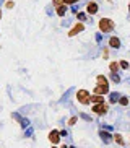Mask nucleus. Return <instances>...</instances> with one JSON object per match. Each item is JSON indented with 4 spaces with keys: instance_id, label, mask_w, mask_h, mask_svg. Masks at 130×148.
I'll return each instance as SVG.
<instances>
[{
    "instance_id": "obj_1",
    "label": "nucleus",
    "mask_w": 130,
    "mask_h": 148,
    "mask_svg": "<svg viewBox=\"0 0 130 148\" xmlns=\"http://www.w3.org/2000/svg\"><path fill=\"white\" fill-rule=\"evenodd\" d=\"M99 29L103 33H111L114 29V21L112 20H109V18H103L99 21Z\"/></svg>"
},
{
    "instance_id": "obj_2",
    "label": "nucleus",
    "mask_w": 130,
    "mask_h": 148,
    "mask_svg": "<svg viewBox=\"0 0 130 148\" xmlns=\"http://www.w3.org/2000/svg\"><path fill=\"white\" fill-rule=\"evenodd\" d=\"M77 99L80 101L81 104H88V103H91V95L86 91V90H78Z\"/></svg>"
},
{
    "instance_id": "obj_3",
    "label": "nucleus",
    "mask_w": 130,
    "mask_h": 148,
    "mask_svg": "<svg viewBox=\"0 0 130 148\" xmlns=\"http://www.w3.org/2000/svg\"><path fill=\"white\" fill-rule=\"evenodd\" d=\"M107 109H109V106L106 104V103H99V104L93 106V112L98 114V116H103V114L107 112Z\"/></svg>"
},
{
    "instance_id": "obj_4",
    "label": "nucleus",
    "mask_w": 130,
    "mask_h": 148,
    "mask_svg": "<svg viewBox=\"0 0 130 148\" xmlns=\"http://www.w3.org/2000/svg\"><path fill=\"white\" fill-rule=\"evenodd\" d=\"M106 93H109V85H96V88H94V95H101V96H104Z\"/></svg>"
},
{
    "instance_id": "obj_5",
    "label": "nucleus",
    "mask_w": 130,
    "mask_h": 148,
    "mask_svg": "<svg viewBox=\"0 0 130 148\" xmlns=\"http://www.w3.org/2000/svg\"><path fill=\"white\" fill-rule=\"evenodd\" d=\"M49 140H51V142H52L54 145H55V143H59V140H60V132L52 130L51 134H49Z\"/></svg>"
},
{
    "instance_id": "obj_6",
    "label": "nucleus",
    "mask_w": 130,
    "mask_h": 148,
    "mask_svg": "<svg viewBox=\"0 0 130 148\" xmlns=\"http://www.w3.org/2000/svg\"><path fill=\"white\" fill-rule=\"evenodd\" d=\"M86 12L91 15H94L96 12H98V3H96V2H90V3L86 5Z\"/></svg>"
},
{
    "instance_id": "obj_7",
    "label": "nucleus",
    "mask_w": 130,
    "mask_h": 148,
    "mask_svg": "<svg viewBox=\"0 0 130 148\" xmlns=\"http://www.w3.org/2000/svg\"><path fill=\"white\" fill-rule=\"evenodd\" d=\"M83 29H85L83 23H78L77 26H73V29H72V31L68 33V36H75V34H78V33H80V31H83Z\"/></svg>"
},
{
    "instance_id": "obj_8",
    "label": "nucleus",
    "mask_w": 130,
    "mask_h": 148,
    "mask_svg": "<svg viewBox=\"0 0 130 148\" xmlns=\"http://www.w3.org/2000/svg\"><path fill=\"white\" fill-rule=\"evenodd\" d=\"M91 103H94V104L104 103V96H101V95H93V96H91Z\"/></svg>"
},
{
    "instance_id": "obj_9",
    "label": "nucleus",
    "mask_w": 130,
    "mask_h": 148,
    "mask_svg": "<svg viewBox=\"0 0 130 148\" xmlns=\"http://www.w3.org/2000/svg\"><path fill=\"white\" fill-rule=\"evenodd\" d=\"M109 46H111V47H119V46H120L119 38H111V39H109Z\"/></svg>"
},
{
    "instance_id": "obj_10",
    "label": "nucleus",
    "mask_w": 130,
    "mask_h": 148,
    "mask_svg": "<svg viewBox=\"0 0 130 148\" xmlns=\"http://www.w3.org/2000/svg\"><path fill=\"white\" fill-rule=\"evenodd\" d=\"M98 85H109L107 83V78H106V77H104V75H98Z\"/></svg>"
},
{
    "instance_id": "obj_11",
    "label": "nucleus",
    "mask_w": 130,
    "mask_h": 148,
    "mask_svg": "<svg viewBox=\"0 0 130 148\" xmlns=\"http://www.w3.org/2000/svg\"><path fill=\"white\" fill-rule=\"evenodd\" d=\"M109 69H111V72H112V73H116L117 70L120 69V65H119L117 62H111V65H109Z\"/></svg>"
},
{
    "instance_id": "obj_12",
    "label": "nucleus",
    "mask_w": 130,
    "mask_h": 148,
    "mask_svg": "<svg viewBox=\"0 0 130 148\" xmlns=\"http://www.w3.org/2000/svg\"><path fill=\"white\" fill-rule=\"evenodd\" d=\"M65 12H67V7H65V5H62V7H57V15H59V16H64Z\"/></svg>"
},
{
    "instance_id": "obj_13",
    "label": "nucleus",
    "mask_w": 130,
    "mask_h": 148,
    "mask_svg": "<svg viewBox=\"0 0 130 148\" xmlns=\"http://www.w3.org/2000/svg\"><path fill=\"white\" fill-rule=\"evenodd\" d=\"M114 140H116L119 145H124V138H122L120 135H114Z\"/></svg>"
},
{
    "instance_id": "obj_14",
    "label": "nucleus",
    "mask_w": 130,
    "mask_h": 148,
    "mask_svg": "<svg viewBox=\"0 0 130 148\" xmlns=\"http://www.w3.org/2000/svg\"><path fill=\"white\" fill-rule=\"evenodd\" d=\"M52 3L55 7H62V5H65V0H52Z\"/></svg>"
},
{
    "instance_id": "obj_15",
    "label": "nucleus",
    "mask_w": 130,
    "mask_h": 148,
    "mask_svg": "<svg viewBox=\"0 0 130 148\" xmlns=\"http://www.w3.org/2000/svg\"><path fill=\"white\" fill-rule=\"evenodd\" d=\"M119 103H120L122 106H127V104H129V99H127V98H120V99H119Z\"/></svg>"
},
{
    "instance_id": "obj_16",
    "label": "nucleus",
    "mask_w": 130,
    "mask_h": 148,
    "mask_svg": "<svg viewBox=\"0 0 130 148\" xmlns=\"http://www.w3.org/2000/svg\"><path fill=\"white\" fill-rule=\"evenodd\" d=\"M117 96H119L117 93H112V95H111V103H116V101H117Z\"/></svg>"
},
{
    "instance_id": "obj_17",
    "label": "nucleus",
    "mask_w": 130,
    "mask_h": 148,
    "mask_svg": "<svg viewBox=\"0 0 130 148\" xmlns=\"http://www.w3.org/2000/svg\"><path fill=\"white\" fill-rule=\"evenodd\" d=\"M119 65H120V67H122V69H129V64H127V62H125V60H122V62H120V64H119Z\"/></svg>"
},
{
    "instance_id": "obj_18",
    "label": "nucleus",
    "mask_w": 130,
    "mask_h": 148,
    "mask_svg": "<svg viewBox=\"0 0 130 148\" xmlns=\"http://www.w3.org/2000/svg\"><path fill=\"white\" fill-rule=\"evenodd\" d=\"M107 135H109V134H106V132H101V137H103L106 142H109V137H107Z\"/></svg>"
},
{
    "instance_id": "obj_19",
    "label": "nucleus",
    "mask_w": 130,
    "mask_h": 148,
    "mask_svg": "<svg viewBox=\"0 0 130 148\" xmlns=\"http://www.w3.org/2000/svg\"><path fill=\"white\" fill-rule=\"evenodd\" d=\"M5 5H7V8H13V5H15V3H13L12 0H8V2H7Z\"/></svg>"
},
{
    "instance_id": "obj_20",
    "label": "nucleus",
    "mask_w": 130,
    "mask_h": 148,
    "mask_svg": "<svg viewBox=\"0 0 130 148\" xmlns=\"http://www.w3.org/2000/svg\"><path fill=\"white\" fill-rule=\"evenodd\" d=\"M75 122H77V117H72V119L68 121V124H70V125H73Z\"/></svg>"
},
{
    "instance_id": "obj_21",
    "label": "nucleus",
    "mask_w": 130,
    "mask_h": 148,
    "mask_svg": "<svg viewBox=\"0 0 130 148\" xmlns=\"http://www.w3.org/2000/svg\"><path fill=\"white\" fill-rule=\"evenodd\" d=\"M112 80H114L116 83H119V80H120V78H119V75H112Z\"/></svg>"
},
{
    "instance_id": "obj_22",
    "label": "nucleus",
    "mask_w": 130,
    "mask_h": 148,
    "mask_svg": "<svg viewBox=\"0 0 130 148\" xmlns=\"http://www.w3.org/2000/svg\"><path fill=\"white\" fill-rule=\"evenodd\" d=\"M75 2H78V0H65V5H70V3H75Z\"/></svg>"
},
{
    "instance_id": "obj_23",
    "label": "nucleus",
    "mask_w": 130,
    "mask_h": 148,
    "mask_svg": "<svg viewBox=\"0 0 130 148\" xmlns=\"http://www.w3.org/2000/svg\"><path fill=\"white\" fill-rule=\"evenodd\" d=\"M0 18H2V10H0Z\"/></svg>"
},
{
    "instance_id": "obj_24",
    "label": "nucleus",
    "mask_w": 130,
    "mask_h": 148,
    "mask_svg": "<svg viewBox=\"0 0 130 148\" xmlns=\"http://www.w3.org/2000/svg\"><path fill=\"white\" fill-rule=\"evenodd\" d=\"M62 148H68V147H62Z\"/></svg>"
},
{
    "instance_id": "obj_25",
    "label": "nucleus",
    "mask_w": 130,
    "mask_h": 148,
    "mask_svg": "<svg viewBox=\"0 0 130 148\" xmlns=\"http://www.w3.org/2000/svg\"><path fill=\"white\" fill-rule=\"evenodd\" d=\"M129 10H130V5H129Z\"/></svg>"
}]
</instances>
